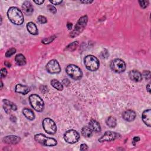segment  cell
<instances>
[{"instance_id": "obj_1", "label": "cell", "mask_w": 151, "mask_h": 151, "mask_svg": "<svg viewBox=\"0 0 151 151\" xmlns=\"http://www.w3.org/2000/svg\"><path fill=\"white\" fill-rule=\"evenodd\" d=\"M7 15L11 22L15 25H20L24 22L23 14L17 7H10L8 10Z\"/></svg>"}, {"instance_id": "obj_2", "label": "cell", "mask_w": 151, "mask_h": 151, "mask_svg": "<svg viewBox=\"0 0 151 151\" xmlns=\"http://www.w3.org/2000/svg\"><path fill=\"white\" fill-rule=\"evenodd\" d=\"M88 18L86 15L83 16L78 20L77 24H76L74 29L70 34V37L71 38H74L78 35L85 28L87 23Z\"/></svg>"}, {"instance_id": "obj_3", "label": "cell", "mask_w": 151, "mask_h": 151, "mask_svg": "<svg viewBox=\"0 0 151 151\" xmlns=\"http://www.w3.org/2000/svg\"><path fill=\"white\" fill-rule=\"evenodd\" d=\"M29 101L31 107L37 111L41 112L44 108V103L42 99L37 94H33L29 96Z\"/></svg>"}, {"instance_id": "obj_4", "label": "cell", "mask_w": 151, "mask_h": 151, "mask_svg": "<svg viewBox=\"0 0 151 151\" xmlns=\"http://www.w3.org/2000/svg\"><path fill=\"white\" fill-rule=\"evenodd\" d=\"M84 63L87 70L95 71L99 68L100 63L97 57L93 55H88L84 59Z\"/></svg>"}, {"instance_id": "obj_5", "label": "cell", "mask_w": 151, "mask_h": 151, "mask_svg": "<svg viewBox=\"0 0 151 151\" xmlns=\"http://www.w3.org/2000/svg\"><path fill=\"white\" fill-rule=\"evenodd\" d=\"M34 139L38 143L45 146H54L57 144V141L55 139L47 137L41 133L35 134Z\"/></svg>"}, {"instance_id": "obj_6", "label": "cell", "mask_w": 151, "mask_h": 151, "mask_svg": "<svg viewBox=\"0 0 151 151\" xmlns=\"http://www.w3.org/2000/svg\"><path fill=\"white\" fill-rule=\"evenodd\" d=\"M65 71L68 76L75 80H80L83 76L81 70L74 64H70L67 66Z\"/></svg>"}, {"instance_id": "obj_7", "label": "cell", "mask_w": 151, "mask_h": 151, "mask_svg": "<svg viewBox=\"0 0 151 151\" xmlns=\"http://www.w3.org/2000/svg\"><path fill=\"white\" fill-rule=\"evenodd\" d=\"M44 130L50 134H54L57 132V126L55 122L50 118H45L42 122Z\"/></svg>"}, {"instance_id": "obj_8", "label": "cell", "mask_w": 151, "mask_h": 151, "mask_svg": "<svg viewBox=\"0 0 151 151\" xmlns=\"http://www.w3.org/2000/svg\"><path fill=\"white\" fill-rule=\"evenodd\" d=\"M110 68L115 73H120L126 70V64L124 61L120 58L113 60L110 63Z\"/></svg>"}, {"instance_id": "obj_9", "label": "cell", "mask_w": 151, "mask_h": 151, "mask_svg": "<svg viewBox=\"0 0 151 151\" xmlns=\"http://www.w3.org/2000/svg\"><path fill=\"white\" fill-rule=\"evenodd\" d=\"M64 139L66 142L70 144H73L78 141L80 134L75 130H68L64 133Z\"/></svg>"}, {"instance_id": "obj_10", "label": "cell", "mask_w": 151, "mask_h": 151, "mask_svg": "<svg viewBox=\"0 0 151 151\" xmlns=\"http://www.w3.org/2000/svg\"><path fill=\"white\" fill-rule=\"evenodd\" d=\"M47 71L51 74H57L61 71V67L56 60H51L46 65Z\"/></svg>"}, {"instance_id": "obj_11", "label": "cell", "mask_w": 151, "mask_h": 151, "mask_svg": "<svg viewBox=\"0 0 151 151\" xmlns=\"http://www.w3.org/2000/svg\"><path fill=\"white\" fill-rule=\"evenodd\" d=\"M119 134L116 132L107 131L99 139V141L100 142H111L117 139L119 137Z\"/></svg>"}, {"instance_id": "obj_12", "label": "cell", "mask_w": 151, "mask_h": 151, "mask_svg": "<svg viewBox=\"0 0 151 151\" xmlns=\"http://www.w3.org/2000/svg\"><path fill=\"white\" fill-rule=\"evenodd\" d=\"M3 103H4V104H3L4 109L7 114H9L12 110L13 111L17 110V106L12 101L7 99H4Z\"/></svg>"}, {"instance_id": "obj_13", "label": "cell", "mask_w": 151, "mask_h": 151, "mask_svg": "<svg viewBox=\"0 0 151 151\" xmlns=\"http://www.w3.org/2000/svg\"><path fill=\"white\" fill-rule=\"evenodd\" d=\"M21 140V138L18 136L10 135L6 136L2 139L4 143L9 145H15L18 143Z\"/></svg>"}, {"instance_id": "obj_14", "label": "cell", "mask_w": 151, "mask_h": 151, "mask_svg": "<svg viewBox=\"0 0 151 151\" xmlns=\"http://www.w3.org/2000/svg\"><path fill=\"white\" fill-rule=\"evenodd\" d=\"M129 76L130 78L133 81L135 82H140L142 80V75L140 72H139L137 70H130L129 73Z\"/></svg>"}, {"instance_id": "obj_15", "label": "cell", "mask_w": 151, "mask_h": 151, "mask_svg": "<svg viewBox=\"0 0 151 151\" xmlns=\"http://www.w3.org/2000/svg\"><path fill=\"white\" fill-rule=\"evenodd\" d=\"M136 117V113L132 110H127L122 114V117L127 122L133 121Z\"/></svg>"}, {"instance_id": "obj_16", "label": "cell", "mask_w": 151, "mask_h": 151, "mask_svg": "<svg viewBox=\"0 0 151 151\" xmlns=\"http://www.w3.org/2000/svg\"><path fill=\"white\" fill-rule=\"evenodd\" d=\"M142 119L143 123L146 126H147L148 127H150L151 126V110L150 109L145 110L142 113Z\"/></svg>"}, {"instance_id": "obj_17", "label": "cell", "mask_w": 151, "mask_h": 151, "mask_svg": "<svg viewBox=\"0 0 151 151\" xmlns=\"http://www.w3.org/2000/svg\"><path fill=\"white\" fill-rule=\"evenodd\" d=\"M22 9L23 12L27 15H30L34 11L33 6L31 2L28 1H25L22 5Z\"/></svg>"}, {"instance_id": "obj_18", "label": "cell", "mask_w": 151, "mask_h": 151, "mask_svg": "<svg viewBox=\"0 0 151 151\" xmlns=\"http://www.w3.org/2000/svg\"><path fill=\"white\" fill-rule=\"evenodd\" d=\"M15 91L17 93L25 95L30 91V88L27 86L21 84H18L15 86Z\"/></svg>"}, {"instance_id": "obj_19", "label": "cell", "mask_w": 151, "mask_h": 151, "mask_svg": "<svg viewBox=\"0 0 151 151\" xmlns=\"http://www.w3.org/2000/svg\"><path fill=\"white\" fill-rule=\"evenodd\" d=\"M88 127L91 129L93 132L99 133L101 131V126L98 122L95 120H91L88 123Z\"/></svg>"}, {"instance_id": "obj_20", "label": "cell", "mask_w": 151, "mask_h": 151, "mask_svg": "<svg viewBox=\"0 0 151 151\" xmlns=\"http://www.w3.org/2000/svg\"><path fill=\"white\" fill-rule=\"evenodd\" d=\"M27 28L28 31L32 35H37L38 30L36 25L32 22H29L27 24Z\"/></svg>"}, {"instance_id": "obj_21", "label": "cell", "mask_w": 151, "mask_h": 151, "mask_svg": "<svg viewBox=\"0 0 151 151\" xmlns=\"http://www.w3.org/2000/svg\"><path fill=\"white\" fill-rule=\"evenodd\" d=\"M15 61L16 63L19 65L22 66L26 64V58L24 55L22 54H18L15 57Z\"/></svg>"}, {"instance_id": "obj_22", "label": "cell", "mask_w": 151, "mask_h": 151, "mask_svg": "<svg viewBox=\"0 0 151 151\" xmlns=\"http://www.w3.org/2000/svg\"><path fill=\"white\" fill-rule=\"evenodd\" d=\"M23 114L25 116L27 119L30 120H32L35 119V115L33 111L28 108H24L22 110Z\"/></svg>"}, {"instance_id": "obj_23", "label": "cell", "mask_w": 151, "mask_h": 151, "mask_svg": "<svg viewBox=\"0 0 151 151\" xmlns=\"http://www.w3.org/2000/svg\"><path fill=\"white\" fill-rule=\"evenodd\" d=\"M106 123L110 128H114L117 124L116 119L113 116H109L106 119Z\"/></svg>"}, {"instance_id": "obj_24", "label": "cell", "mask_w": 151, "mask_h": 151, "mask_svg": "<svg viewBox=\"0 0 151 151\" xmlns=\"http://www.w3.org/2000/svg\"><path fill=\"white\" fill-rule=\"evenodd\" d=\"M92 130L88 126H84L81 129V134L86 137H90L92 135Z\"/></svg>"}, {"instance_id": "obj_25", "label": "cell", "mask_w": 151, "mask_h": 151, "mask_svg": "<svg viewBox=\"0 0 151 151\" xmlns=\"http://www.w3.org/2000/svg\"><path fill=\"white\" fill-rule=\"evenodd\" d=\"M51 84L54 88H55V89H57L59 91H62L63 90V84L57 80H55V79L52 80L51 81Z\"/></svg>"}, {"instance_id": "obj_26", "label": "cell", "mask_w": 151, "mask_h": 151, "mask_svg": "<svg viewBox=\"0 0 151 151\" xmlns=\"http://www.w3.org/2000/svg\"><path fill=\"white\" fill-rule=\"evenodd\" d=\"M78 44V42L77 41H74L71 44H70L66 48L65 50H70V51H73L74 49H76L77 45Z\"/></svg>"}, {"instance_id": "obj_27", "label": "cell", "mask_w": 151, "mask_h": 151, "mask_svg": "<svg viewBox=\"0 0 151 151\" xmlns=\"http://www.w3.org/2000/svg\"><path fill=\"white\" fill-rule=\"evenodd\" d=\"M55 38V35H52V36H51L50 37H48V38H45L44 39H43L42 40V42L45 44H49L50 42H51Z\"/></svg>"}, {"instance_id": "obj_28", "label": "cell", "mask_w": 151, "mask_h": 151, "mask_svg": "<svg viewBox=\"0 0 151 151\" xmlns=\"http://www.w3.org/2000/svg\"><path fill=\"white\" fill-rule=\"evenodd\" d=\"M16 52V49L14 48H11L9 50H8L5 53V56L6 57H10L12 56L14 54H15Z\"/></svg>"}, {"instance_id": "obj_29", "label": "cell", "mask_w": 151, "mask_h": 151, "mask_svg": "<svg viewBox=\"0 0 151 151\" xmlns=\"http://www.w3.org/2000/svg\"><path fill=\"white\" fill-rule=\"evenodd\" d=\"M37 21L40 24H45V23H46L47 22V18L44 16L39 15L38 17V18H37Z\"/></svg>"}, {"instance_id": "obj_30", "label": "cell", "mask_w": 151, "mask_h": 151, "mask_svg": "<svg viewBox=\"0 0 151 151\" xmlns=\"http://www.w3.org/2000/svg\"><path fill=\"white\" fill-rule=\"evenodd\" d=\"M139 3L140 4V6L143 9L146 8L149 5L148 1H139Z\"/></svg>"}, {"instance_id": "obj_31", "label": "cell", "mask_w": 151, "mask_h": 151, "mask_svg": "<svg viewBox=\"0 0 151 151\" xmlns=\"http://www.w3.org/2000/svg\"><path fill=\"white\" fill-rule=\"evenodd\" d=\"M142 77L145 79H150V72L149 70H145L142 73Z\"/></svg>"}, {"instance_id": "obj_32", "label": "cell", "mask_w": 151, "mask_h": 151, "mask_svg": "<svg viewBox=\"0 0 151 151\" xmlns=\"http://www.w3.org/2000/svg\"><path fill=\"white\" fill-rule=\"evenodd\" d=\"M47 9L52 14H55L57 12V9L55 8V6H54L52 5H48L47 6Z\"/></svg>"}, {"instance_id": "obj_33", "label": "cell", "mask_w": 151, "mask_h": 151, "mask_svg": "<svg viewBox=\"0 0 151 151\" xmlns=\"http://www.w3.org/2000/svg\"><path fill=\"white\" fill-rule=\"evenodd\" d=\"M6 74H7V70H6V69L5 68H2L1 70V78L5 77Z\"/></svg>"}, {"instance_id": "obj_34", "label": "cell", "mask_w": 151, "mask_h": 151, "mask_svg": "<svg viewBox=\"0 0 151 151\" xmlns=\"http://www.w3.org/2000/svg\"><path fill=\"white\" fill-rule=\"evenodd\" d=\"M140 140V137L139 136H134L133 137V140H132V144L135 146L136 144L137 143V142H139Z\"/></svg>"}, {"instance_id": "obj_35", "label": "cell", "mask_w": 151, "mask_h": 151, "mask_svg": "<svg viewBox=\"0 0 151 151\" xmlns=\"http://www.w3.org/2000/svg\"><path fill=\"white\" fill-rule=\"evenodd\" d=\"M80 150H82V151L87 150H88V146H87V145L86 144H85V143L81 144V146H80Z\"/></svg>"}, {"instance_id": "obj_36", "label": "cell", "mask_w": 151, "mask_h": 151, "mask_svg": "<svg viewBox=\"0 0 151 151\" xmlns=\"http://www.w3.org/2000/svg\"><path fill=\"white\" fill-rule=\"evenodd\" d=\"M62 1H50V2L53 5H60V4L62 3Z\"/></svg>"}, {"instance_id": "obj_37", "label": "cell", "mask_w": 151, "mask_h": 151, "mask_svg": "<svg viewBox=\"0 0 151 151\" xmlns=\"http://www.w3.org/2000/svg\"><path fill=\"white\" fill-rule=\"evenodd\" d=\"M34 2L38 5H41L44 2V1H34Z\"/></svg>"}, {"instance_id": "obj_38", "label": "cell", "mask_w": 151, "mask_h": 151, "mask_svg": "<svg viewBox=\"0 0 151 151\" xmlns=\"http://www.w3.org/2000/svg\"><path fill=\"white\" fill-rule=\"evenodd\" d=\"M146 90L149 92V93H150V83H148L146 86Z\"/></svg>"}, {"instance_id": "obj_39", "label": "cell", "mask_w": 151, "mask_h": 151, "mask_svg": "<svg viewBox=\"0 0 151 151\" xmlns=\"http://www.w3.org/2000/svg\"><path fill=\"white\" fill-rule=\"evenodd\" d=\"M67 28H68V29H72V27H73V24H72V23L68 22L67 24Z\"/></svg>"}, {"instance_id": "obj_40", "label": "cell", "mask_w": 151, "mask_h": 151, "mask_svg": "<svg viewBox=\"0 0 151 151\" xmlns=\"http://www.w3.org/2000/svg\"><path fill=\"white\" fill-rule=\"evenodd\" d=\"M80 2L81 3H83V4H90V3L93 2V1H81Z\"/></svg>"}, {"instance_id": "obj_41", "label": "cell", "mask_w": 151, "mask_h": 151, "mask_svg": "<svg viewBox=\"0 0 151 151\" xmlns=\"http://www.w3.org/2000/svg\"><path fill=\"white\" fill-rule=\"evenodd\" d=\"M4 64H5V65L6 67H11V63H9L8 61H5Z\"/></svg>"}, {"instance_id": "obj_42", "label": "cell", "mask_w": 151, "mask_h": 151, "mask_svg": "<svg viewBox=\"0 0 151 151\" xmlns=\"http://www.w3.org/2000/svg\"><path fill=\"white\" fill-rule=\"evenodd\" d=\"M2 86H3V83H2V81H1V88H2Z\"/></svg>"}]
</instances>
